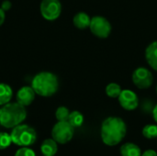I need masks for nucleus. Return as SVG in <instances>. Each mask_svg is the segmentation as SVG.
<instances>
[{"instance_id":"1","label":"nucleus","mask_w":157,"mask_h":156,"mask_svg":"<svg viewBox=\"0 0 157 156\" xmlns=\"http://www.w3.org/2000/svg\"><path fill=\"white\" fill-rule=\"evenodd\" d=\"M127 126L125 121L119 117H109L101 124V139L108 146L118 145L126 136Z\"/></svg>"},{"instance_id":"2","label":"nucleus","mask_w":157,"mask_h":156,"mask_svg":"<svg viewBox=\"0 0 157 156\" xmlns=\"http://www.w3.org/2000/svg\"><path fill=\"white\" fill-rule=\"evenodd\" d=\"M27 117L24 106L17 102L7 103L0 108V125L6 129H13L21 124Z\"/></svg>"},{"instance_id":"3","label":"nucleus","mask_w":157,"mask_h":156,"mask_svg":"<svg viewBox=\"0 0 157 156\" xmlns=\"http://www.w3.org/2000/svg\"><path fill=\"white\" fill-rule=\"evenodd\" d=\"M31 87L37 95L49 97L58 91L59 81L54 74L50 72H41L34 76L31 82Z\"/></svg>"},{"instance_id":"4","label":"nucleus","mask_w":157,"mask_h":156,"mask_svg":"<svg viewBox=\"0 0 157 156\" xmlns=\"http://www.w3.org/2000/svg\"><path fill=\"white\" fill-rule=\"evenodd\" d=\"M10 136L12 143L20 147L31 146L37 141L36 131L27 124H19L14 127Z\"/></svg>"},{"instance_id":"5","label":"nucleus","mask_w":157,"mask_h":156,"mask_svg":"<svg viewBox=\"0 0 157 156\" xmlns=\"http://www.w3.org/2000/svg\"><path fill=\"white\" fill-rule=\"evenodd\" d=\"M75 133V128L68 121H58L52 130V139L59 144L69 143Z\"/></svg>"},{"instance_id":"6","label":"nucleus","mask_w":157,"mask_h":156,"mask_svg":"<svg viewBox=\"0 0 157 156\" xmlns=\"http://www.w3.org/2000/svg\"><path fill=\"white\" fill-rule=\"evenodd\" d=\"M89 29L91 32L100 39H106L111 32V25L109 21L101 16H95L91 18Z\"/></svg>"},{"instance_id":"7","label":"nucleus","mask_w":157,"mask_h":156,"mask_svg":"<svg viewBox=\"0 0 157 156\" xmlns=\"http://www.w3.org/2000/svg\"><path fill=\"white\" fill-rule=\"evenodd\" d=\"M41 16L46 20L57 19L62 12V5L60 0H42L40 6Z\"/></svg>"},{"instance_id":"8","label":"nucleus","mask_w":157,"mask_h":156,"mask_svg":"<svg viewBox=\"0 0 157 156\" xmlns=\"http://www.w3.org/2000/svg\"><path fill=\"white\" fill-rule=\"evenodd\" d=\"M154 77L150 70L145 67L137 68L132 74V82L140 89H146L153 84Z\"/></svg>"},{"instance_id":"9","label":"nucleus","mask_w":157,"mask_h":156,"mask_svg":"<svg viewBox=\"0 0 157 156\" xmlns=\"http://www.w3.org/2000/svg\"><path fill=\"white\" fill-rule=\"evenodd\" d=\"M121 106L126 110H134L139 105V99L137 95L129 89L122 90L118 97Z\"/></svg>"},{"instance_id":"10","label":"nucleus","mask_w":157,"mask_h":156,"mask_svg":"<svg viewBox=\"0 0 157 156\" xmlns=\"http://www.w3.org/2000/svg\"><path fill=\"white\" fill-rule=\"evenodd\" d=\"M35 91L31 86H23L17 93V102L24 107L29 106L35 99Z\"/></svg>"},{"instance_id":"11","label":"nucleus","mask_w":157,"mask_h":156,"mask_svg":"<svg viewBox=\"0 0 157 156\" xmlns=\"http://www.w3.org/2000/svg\"><path fill=\"white\" fill-rule=\"evenodd\" d=\"M145 58L148 64L157 71V40L149 44L145 50Z\"/></svg>"},{"instance_id":"12","label":"nucleus","mask_w":157,"mask_h":156,"mask_svg":"<svg viewBox=\"0 0 157 156\" xmlns=\"http://www.w3.org/2000/svg\"><path fill=\"white\" fill-rule=\"evenodd\" d=\"M40 152L45 156H54L58 152L57 143L52 139H46L40 145Z\"/></svg>"},{"instance_id":"13","label":"nucleus","mask_w":157,"mask_h":156,"mask_svg":"<svg viewBox=\"0 0 157 156\" xmlns=\"http://www.w3.org/2000/svg\"><path fill=\"white\" fill-rule=\"evenodd\" d=\"M74 25L79 29H85L86 28H89L90 22H91V17L85 12H79L75 15L73 18Z\"/></svg>"},{"instance_id":"14","label":"nucleus","mask_w":157,"mask_h":156,"mask_svg":"<svg viewBox=\"0 0 157 156\" xmlns=\"http://www.w3.org/2000/svg\"><path fill=\"white\" fill-rule=\"evenodd\" d=\"M121 156H142V151L138 145L132 143L123 144L120 149Z\"/></svg>"},{"instance_id":"15","label":"nucleus","mask_w":157,"mask_h":156,"mask_svg":"<svg viewBox=\"0 0 157 156\" xmlns=\"http://www.w3.org/2000/svg\"><path fill=\"white\" fill-rule=\"evenodd\" d=\"M13 96L12 88L4 83H0V106H4L11 100Z\"/></svg>"},{"instance_id":"16","label":"nucleus","mask_w":157,"mask_h":156,"mask_svg":"<svg viewBox=\"0 0 157 156\" xmlns=\"http://www.w3.org/2000/svg\"><path fill=\"white\" fill-rule=\"evenodd\" d=\"M74 128H78L81 127L84 123V116L81 112L79 111H72L70 112L68 120H67Z\"/></svg>"},{"instance_id":"17","label":"nucleus","mask_w":157,"mask_h":156,"mask_svg":"<svg viewBox=\"0 0 157 156\" xmlns=\"http://www.w3.org/2000/svg\"><path fill=\"white\" fill-rule=\"evenodd\" d=\"M121 91H122V89H121V86L116 83H110L106 86V94L108 97H109L111 98L119 97Z\"/></svg>"},{"instance_id":"18","label":"nucleus","mask_w":157,"mask_h":156,"mask_svg":"<svg viewBox=\"0 0 157 156\" xmlns=\"http://www.w3.org/2000/svg\"><path fill=\"white\" fill-rule=\"evenodd\" d=\"M143 135L149 140L157 139V125L148 124L144 126V128L143 129Z\"/></svg>"},{"instance_id":"19","label":"nucleus","mask_w":157,"mask_h":156,"mask_svg":"<svg viewBox=\"0 0 157 156\" xmlns=\"http://www.w3.org/2000/svg\"><path fill=\"white\" fill-rule=\"evenodd\" d=\"M70 111L66 107H59L55 111V118L58 121H67Z\"/></svg>"},{"instance_id":"20","label":"nucleus","mask_w":157,"mask_h":156,"mask_svg":"<svg viewBox=\"0 0 157 156\" xmlns=\"http://www.w3.org/2000/svg\"><path fill=\"white\" fill-rule=\"evenodd\" d=\"M12 143V139L10 134L6 132H0V150H5L8 148Z\"/></svg>"},{"instance_id":"21","label":"nucleus","mask_w":157,"mask_h":156,"mask_svg":"<svg viewBox=\"0 0 157 156\" xmlns=\"http://www.w3.org/2000/svg\"><path fill=\"white\" fill-rule=\"evenodd\" d=\"M15 156H36V154L33 150L29 149V147H21L16 152Z\"/></svg>"},{"instance_id":"22","label":"nucleus","mask_w":157,"mask_h":156,"mask_svg":"<svg viewBox=\"0 0 157 156\" xmlns=\"http://www.w3.org/2000/svg\"><path fill=\"white\" fill-rule=\"evenodd\" d=\"M11 6H12V3L9 1V0H5V1H3L2 2V4H1V8L6 12V11H8L10 8H11Z\"/></svg>"},{"instance_id":"23","label":"nucleus","mask_w":157,"mask_h":156,"mask_svg":"<svg viewBox=\"0 0 157 156\" xmlns=\"http://www.w3.org/2000/svg\"><path fill=\"white\" fill-rule=\"evenodd\" d=\"M142 156H157V153L155 150H146L142 154Z\"/></svg>"},{"instance_id":"24","label":"nucleus","mask_w":157,"mask_h":156,"mask_svg":"<svg viewBox=\"0 0 157 156\" xmlns=\"http://www.w3.org/2000/svg\"><path fill=\"white\" fill-rule=\"evenodd\" d=\"M6 19V12L0 7V26L3 25V23L5 22Z\"/></svg>"},{"instance_id":"25","label":"nucleus","mask_w":157,"mask_h":156,"mask_svg":"<svg viewBox=\"0 0 157 156\" xmlns=\"http://www.w3.org/2000/svg\"><path fill=\"white\" fill-rule=\"evenodd\" d=\"M153 117H154V120H155V122H157V105L154 108V110H153Z\"/></svg>"},{"instance_id":"26","label":"nucleus","mask_w":157,"mask_h":156,"mask_svg":"<svg viewBox=\"0 0 157 156\" xmlns=\"http://www.w3.org/2000/svg\"><path fill=\"white\" fill-rule=\"evenodd\" d=\"M156 93H157V86H156Z\"/></svg>"},{"instance_id":"27","label":"nucleus","mask_w":157,"mask_h":156,"mask_svg":"<svg viewBox=\"0 0 157 156\" xmlns=\"http://www.w3.org/2000/svg\"><path fill=\"white\" fill-rule=\"evenodd\" d=\"M43 156H45V155H43Z\"/></svg>"}]
</instances>
